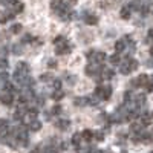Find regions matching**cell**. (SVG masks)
I'll return each instance as SVG.
<instances>
[{"label": "cell", "mask_w": 153, "mask_h": 153, "mask_svg": "<svg viewBox=\"0 0 153 153\" xmlns=\"http://www.w3.org/2000/svg\"><path fill=\"white\" fill-rule=\"evenodd\" d=\"M65 42H68V40H66V38L63 37V35H58V37H55V38H54V43H55V45H60V43H65Z\"/></svg>", "instance_id": "obj_32"}, {"label": "cell", "mask_w": 153, "mask_h": 153, "mask_svg": "<svg viewBox=\"0 0 153 153\" xmlns=\"http://www.w3.org/2000/svg\"><path fill=\"white\" fill-rule=\"evenodd\" d=\"M12 52H14L16 55H20V54L23 52V46H22V45H16L14 48H12Z\"/></svg>", "instance_id": "obj_30"}, {"label": "cell", "mask_w": 153, "mask_h": 153, "mask_svg": "<svg viewBox=\"0 0 153 153\" xmlns=\"http://www.w3.org/2000/svg\"><path fill=\"white\" fill-rule=\"evenodd\" d=\"M101 74H103V75H101V76H103V80H110L112 76L115 75V72L112 69H103V72H101Z\"/></svg>", "instance_id": "obj_20"}, {"label": "cell", "mask_w": 153, "mask_h": 153, "mask_svg": "<svg viewBox=\"0 0 153 153\" xmlns=\"http://www.w3.org/2000/svg\"><path fill=\"white\" fill-rule=\"evenodd\" d=\"M124 98H126V100H124L126 103H129V101H130V92H126V94H124Z\"/></svg>", "instance_id": "obj_43"}, {"label": "cell", "mask_w": 153, "mask_h": 153, "mask_svg": "<svg viewBox=\"0 0 153 153\" xmlns=\"http://www.w3.org/2000/svg\"><path fill=\"white\" fill-rule=\"evenodd\" d=\"M81 136H83L84 141H91L92 136H94V132H91V130H84V132L81 133Z\"/></svg>", "instance_id": "obj_27"}, {"label": "cell", "mask_w": 153, "mask_h": 153, "mask_svg": "<svg viewBox=\"0 0 153 153\" xmlns=\"http://www.w3.org/2000/svg\"><path fill=\"white\" fill-rule=\"evenodd\" d=\"M8 68V61L5 58H0V69H6Z\"/></svg>", "instance_id": "obj_34"}, {"label": "cell", "mask_w": 153, "mask_h": 153, "mask_svg": "<svg viewBox=\"0 0 153 153\" xmlns=\"http://www.w3.org/2000/svg\"><path fill=\"white\" fill-rule=\"evenodd\" d=\"M150 54H152V55H153V48H152V49H150Z\"/></svg>", "instance_id": "obj_49"}, {"label": "cell", "mask_w": 153, "mask_h": 153, "mask_svg": "<svg viewBox=\"0 0 153 153\" xmlns=\"http://www.w3.org/2000/svg\"><path fill=\"white\" fill-rule=\"evenodd\" d=\"M152 118H153V112H152Z\"/></svg>", "instance_id": "obj_50"}, {"label": "cell", "mask_w": 153, "mask_h": 153, "mask_svg": "<svg viewBox=\"0 0 153 153\" xmlns=\"http://www.w3.org/2000/svg\"><path fill=\"white\" fill-rule=\"evenodd\" d=\"M66 5H65V2L63 0H51V8H52L54 11H60V9H63Z\"/></svg>", "instance_id": "obj_4"}, {"label": "cell", "mask_w": 153, "mask_h": 153, "mask_svg": "<svg viewBox=\"0 0 153 153\" xmlns=\"http://www.w3.org/2000/svg\"><path fill=\"white\" fill-rule=\"evenodd\" d=\"M81 139H83L81 133H75V135L72 136V139H71V143H72L74 146H76V147H78V146H80V143H81Z\"/></svg>", "instance_id": "obj_22"}, {"label": "cell", "mask_w": 153, "mask_h": 153, "mask_svg": "<svg viewBox=\"0 0 153 153\" xmlns=\"http://www.w3.org/2000/svg\"><path fill=\"white\" fill-rule=\"evenodd\" d=\"M29 153H38V150L35 149V150H32V152H29Z\"/></svg>", "instance_id": "obj_48"}, {"label": "cell", "mask_w": 153, "mask_h": 153, "mask_svg": "<svg viewBox=\"0 0 153 153\" xmlns=\"http://www.w3.org/2000/svg\"><path fill=\"white\" fill-rule=\"evenodd\" d=\"M94 136H95L97 141H103L104 139V133L103 132H97V133H94Z\"/></svg>", "instance_id": "obj_33"}, {"label": "cell", "mask_w": 153, "mask_h": 153, "mask_svg": "<svg viewBox=\"0 0 153 153\" xmlns=\"http://www.w3.org/2000/svg\"><path fill=\"white\" fill-rule=\"evenodd\" d=\"M130 9H136V11H139V9H141V2H139V0H132V2H130Z\"/></svg>", "instance_id": "obj_26"}, {"label": "cell", "mask_w": 153, "mask_h": 153, "mask_svg": "<svg viewBox=\"0 0 153 153\" xmlns=\"http://www.w3.org/2000/svg\"><path fill=\"white\" fill-rule=\"evenodd\" d=\"M127 61H129V66L132 71H136L138 69V61L136 60H130V58H127Z\"/></svg>", "instance_id": "obj_31"}, {"label": "cell", "mask_w": 153, "mask_h": 153, "mask_svg": "<svg viewBox=\"0 0 153 153\" xmlns=\"http://www.w3.org/2000/svg\"><path fill=\"white\" fill-rule=\"evenodd\" d=\"M48 66H49L51 69H55V68H57L58 65H57V61H55V60H49V63H48Z\"/></svg>", "instance_id": "obj_39"}, {"label": "cell", "mask_w": 153, "mask_h": 153, "mask_svg": "<svg viewBox=\"0 0 153 153\" xmlns=\"http://www.w3.org/2000/svg\"><path fill=\"white\" fill-rule=\"evenodd\" d=\"M8 78H9V75H8L6 72H2V74H0V80H2L3 83H6V81H8Z\"/></svg>", "instance_id": "obj_36"}, {"label": "cell", "mask_w": 153, "mask_h": 153, "mask_svg": "<svg viewBox=\"0 0 153 153\" xmlns=\"http://www.w3.org/2000/svg\"><path fill=\"white\" fill-rule=\"evenodd\" d=\"M97 71H98V68H97L95 63H91V65H87L86 69H84L86 75H97Z\"/></svg>", "instance_id": "obj_9"}, {"label": "cell", "mask_w": 153, "mask_h": 153, "mask_svg": "<svg viewBox=\"0 0 153 153\" xmlns=\"http://www.w3.org/2000/svg\"><path fill=\"white\" fill-rule=\"evenodd\" d=\"M42 129V123L40 121H31L29 123V130L31 132H38Z\"/></svg>", "instance_id": "obj_17"}, {"label": "cell", "mask_w": 153, "mask_h": 153, "mask_svg": "<svg viewBox=\"0 0 153 153\" xmlns=\"http://www.w3.org/2000/svg\"><path fill=\"white\" fill-rule=\"evenodd\" d=\"M12 9H14L16 14H20V12L25 9V5H23L22 2H19V0H16V2L12 3Z\"/></svg>", "instance_id": "obj_15"}, {"label": "cell", "mask_w": 153, "mask_h": 153, "mask_svg": "<svg viewBox=\"0 0 153 153\" xmlns=\"http://www.w3.org/2000/svg\"><path fill=\"white\" fill-rule=\"evenodd\" d=\"M40 80H42L43 83H46V81H51V80H54V76H52V74L46 72V74H43V75L40 76Z\"/></svg>", "instance_id": "obj_28"}, {"label": "cell", "mask_w": 153, "mask_h": 153, "mask_svg": "<svg viewBox=\"0 0 153 153\" xmlns=\"http://www.w3.org/2000/svg\"><path fill=\"white\" fill-rule=\"evenodd\" d=\"M147 35H149V38H153V28H152V29H149Z\"/></svg>", "instance_id": "obj_44"}, {"label": "cell", "mask_w": 153, "mask_h": 153, "mask_svg": "<svg viewBox=\"0 0 153 153\" xmlns=\"http://www.w3.org/2000/svg\"><path fill=\"white\" fill-rule=\"evenodd\" d=\"M14 2H16V0H2V3L6 5V6H9V5L12 6V3H14Z\"/></svg>", "instance_id": "obj_42"}, {"label": "cell", "mask_w": 153, "mask_h": 153, "mask_svg": "<svg viewBox=\"0 0 153 153\" xmlns=\"http://www.w3.org/2000/svg\"><path fill=\"white\" fill-rule=\"evenodd\" d=\"M0 100H2V103L6 104V106H11V104H12V95H11L9 92L3 94L2 97H0Z\"/></svg>", "instance_id": "obj_12"}, {"label": "cell", "mask_w": 153, "mask_h": 153, "mask_svg": "<svg viewBox=\"0 0 153 153\" xmlns=\"http://www.w3.org/2000/svg\"><path fill=\"white\" fill-rule=\"evenodd\" d=\"M120 72L123 75H129L132 72L130 66H129V61H126V63H120Z\"/></svg>", "instance_id": "obj_8"}, {"label": "cell", "mask_w": 153, "mask_h": 153, "mask_svg": "<svg viewBox=\"0 0 153 153\" xmlns=\"http://www.w3.org/2000/svg\"><path fill=\"white\" fill-rule=\"evenodd\" d=\"M101 94H103V86H97L95 87V95L97 97H101Z\"/></svg>", "instance_id": "obj_35"}, {"label": "cell", "mask_w": 153, "mask_h": 153, "mask_svg": "<svg viewBox=\"0 0 153 153\" xmlns=\"http://www.w3.org/2000/svg\"><path fill=\"white\" fill-rule=\"evenodd\" d=\"M54 89L57 91V89H61V81L60 80H54Z\"/></svg>", "instance_id": "obj_41"}, {"label": "cell", "mask_w": 153, "mask_h": 153, "mask_svg": "<svg viewBox=\"0 0 153 153\" xmlns=\"http://www.w3.org/2000/svg\"><path fill=\"white\" fill-rule=\"evenodd\" d=\"M22 29H23V26H22L20 23H16V25H12V26H11V32L12 34H20Z\"/></svg>", "instance_id": "obj_25"}, {"label": "cell", "mask_w": 153, "mask_h": 153, "mask_svg": "<svg viewBox=\"0 0 153 153\" xmlns=\"http://www.w3.org/2000/svg\"><path fill=\"white\" fill-rule=\"evenodd\" d=\"M8 133V121L6 120H0V135Z\"/></svg>", "instance_id": "obj_23"}, {"label": "cell", "mask_w": 153, "mask_h": 153, "mask_svg": "<svg viewBox=\"0 0 153 153\" xmlns=\"http://www.w3.org/2000/svg\"><path fill=\"white\" fill-rule=\"evenodd\" d=\"M68 3H69V5H75L76 0H68Z\"/></svg>", "instance_id": "obj_45"}, {"label": "cell", "mask_w": 153, "mask_h": 153, "mask_svg": "<svg viewBox=\"0 0 153 153\" xmlns=\"http://www.w3.org/2000/svg\"><path fill=\"white\" fill-rule=\"evenodd\" d=\"M112 97V87L110 86H103V94H101V98L103 100H109Z\"/></svg>", "instance_id": "obj_11"}, {"label": "cell", "mask_w": 153, "mask_h": 153, "mask_svg": "<svg viewBox=\"0 0 153 153\" xmlns=\"http://www.w3.org/2000/svg\"><path fill=\"white\" fill-rule=\"evenodd\" d=\"M63 98H65V92H63L61 89H57V91L52 94V100H55V101H60Z\"/></svg>", "instance_id": "obj_21"}, {"label": "cell", "mask_w": 153, "mask_h": 153, "mask_svg": "<svg viewBox=\"0 0 153 153\" xmlns=\"http://www.w3.org/2000/svg\"><path fill=\"white\" fill-rule=\"evenodd\" d=\"M143 124H139V123H132L130 124V130L133 132V133H136V135H139L141 133V130H143Z\"/></svg>", "instance_id": "obj_14"}, {"label": "cell", "mask_w": 153, "mask_h": 153, "mask_svg": "<svg viewBox=\"0 0 153 153\" xmlns=\"http://www.w3.org/2000/svg\"><path fill=\"white\" fill-rule=\"evenodd\" d=\"M31 42H34V38H32V35H25V38H23V43H31Z\"/></svg>", "instance_id": "obj_38"}, {"label": "cell", "mask_w": 153, "mask_h": 153, "mask_svg": "<svg viewBox=\"0 0 153 153\" xmlns=\"http://www.w3.org/2000/svg\"><path fill=\"white\" fill-rule=\"evenodd\" d=\"M135 103H136V106H143V104L146 103V95H143V94H141V95H138Z\"/></svg>", "instance_id": "obj_29"}, {"label": "cell", "mask_w": 153, "mask_h": 153, "mask_svg": "<svg viewBox=\"0 0 153 153\" xmlns=\"http://www.w3.org/2000/svg\"><path fill=\"white\" fill-rule=\"evenodd\" d=\"M45 118L49 120V118H51V113H46V112H45Z\"/></svg>", "instance_id": "obj_46"}, {"label": "cell", "mask_w": 153, "mask_h": 153, "mask_svg": "<svg viewBox=\"0 0 153 153\" xmlns=\"http://www.w3.org/2000/svg\"><path fill=\"white\" fill-rule=\"evenodd\" d=\"M144 87H146V91H147V92H152V91H153V81H149Z\"/></svg>", "instance_id": "obj_40"}, {"label": "cell", "mask_w": 153, "mask_h": 153, "mask_svg": "<svg viewBox=\"0 0 153 153\" xmlns=\"http://www.w3.org/2000/svg\"><path fill=\"white\" fill-rule=\"evenodd\" d=\"M57 127L60 130H68L69 127H71V123L68 121V120H60L58 123H57Z\"/></svg>", "instance_id": "obj_13"}, {"label": "cell", "mask_w": 153, "mask_h": 153, "mask_svg": "<svg viewBox=\"0 0 153 153\" xmlns=\"http://www.w3.org/2000/svg\"><path fill=\"white\" fill-rule=\"evenodd\" d=\"M109 61L112 63V65H115V66H117V65H120V63H121V57H120V54L117 52V54H113V55H110Z\"/></svg>", "instance_id": "obj_24"}, {"label": "cell", "mask_w": 153, "mask_h": 153, "mask_svg": "<svg viewBox=\"0 0 153 153\" xmlns=\"http://www.w3.org/2000/svg\"><path fill=\"white\" fill-rule=\"evenodd\" d=\"M124 49H126V40H118L115 43V51H117L118 54H121Z\"/></svg>", "instance_id": "obj_18"}, {"label": "cell", "mask_w": 153, "mask_h": 153, "mask_svg": "<svg viewBox=\"0 0 153 153\" xmlns=\"http://www.w3.org/2000/svg\"><path fill=\"white\" fill-rule=\"evenodd\" d=\"M57 48H55V54L57 55H63V54H68V52H71V48H69V45H68V42H65V43H60V45H55Z\"/></svg>", "instance_id": "obj_1"}, {"label": "cell", "mask_w": 153, "mask_h": 153, "mask_svg": "<svg viewBox=\"0 0 153 153\" xmlns=\"http://www.w3.org/2000/svg\"><path fill=\"white\" fill-rule=\"evenodd\" d=\"M120 16H121V19H124V20H129L130 16H132V9H130V6H123L121 11H120Z\"/></svg>", "instance_id": "obj_3"}, {"label": "cell", "mask_w": 153, "mask_h": 153, "mask_svg": "<svg viewBox=\"0 0 153 153\" xmlns=\"http://www.w3.org/2000/svg\"><path fill=\"white\" fill-rule=\"evenodd\" d=\"M106 58H107V55L103 52V51H98V52H95V54L92 55V60H94V63H97V65H101V63H104Z\"/></svg>", "instance_id": "obj_2"}, {"label": "cell", "mask_w": 153, "mask_h": 153, "mask_svg": "<svg viewBox=\"0 0 153 153\" xmlns=\"http://www.w3.org/2000/svg\"><path fill=\"white\" fill-rule=\"evenodd\" d=\"M95 153H109V152H106V150H97Z\"/></svg>", "instance_id": "obj_47"}, {"label": "cell", "mask_w": 153, "mask_h": 153, "mask_svg": "<svg viewBox=\"0 0 153 153\" xmlns=\"http://www.w3.org/2000/svg\"><path fill=\"white\" fill-rule=\"evenodd\" d=\"M74 104H75V106H78V107L87 106V104H89V98H86V97H78V98H75V100H74Z\"/></svg>", "instance_id": "obj_6"}, {"label": "cell", "mask_w": 153, "mask_h": 153, "mask_svg": "<svg viewBox=\"0 0 153 153\" xmlns=\"http://www.w3.org/2000/svg\"><path fill=\"white\" fill-rule=\"evenodd\" d=\"M61 113V106H54L52 107V115H58Z\"/></svg>", "instance_id": "obj_37"}, {"label": "cell", "mask_w": 153, "mask_h": 153, "mask_svg": "<svg viewBox=\"0 0 153 153\" xmlns=\"http://www.w3.org/2000/svg\"><path fill=\"white\" fill-rule=\"evenodd\" d=\"M136 81H138V86H143V87H144V86L150 81V78H149L147 74H141V75H139L138 78H136Z\"/></svg>", "instance_id": "obj_10"}, {"label": "cell", "mask_w": 153, "mask_h": 153, "mask_svg": "<svg viewBox=\"0 0 153 153\" xmlns=\"http://www.w3.org/2000/svg\"><path fill=\"white\" fill-rule=\"evenodd\" d=\"M84 22H86L87 25H91V26H95V25L98 23V17L94 16V14H86V16H84Z\"/></svg>", "instance_id": "obj_5"}, {"label": "cell", "mask_w": 153, "mask_h": 153, "mask_svg": "<svg viewBox=\"0 0 153 153\" xmlns=\"http://www.w3.org/2000/svg\"><path fill=\"white\" fill-rule=\"evenodd\" d=\"M17 71L20 74H25V75H28L29 74V66H28V63H25V61H20L19 65H17Z\"/></svg>", "instance_id": "obj_7"}, {"label": "cell", "mask_w": 153, "mask_h": 153, "mask_svg": "<svg viewBox=\"0 0 153 153\" xmlns=\"http://www.w3.org/2000/svg\"><path fill=\"white\" fill-rule=\"evenodd\" d=\"M25 113H26V107H25V104H23V107H19V109L16 110L14 118H16V120H22V118L25 117Z\"/></svg>", "instance_id": "obj_16"}, {"label": "cell", "mask_w": 153, "mask_h": 153, "mask_svg": "<svg viewBox=\"0 0 153 153\" xmlns=\"http://www.w3.org/2000/svg\"><path fill=\"white\" fill-rule=\"evenodd\" d=\"M14 16H16V14H12V12H3V14L0 16V23H6L8 20L14 19Z\"/></svg>", "instance_id": "obj_19"}, {"label": "cell", "mask_w": 153, "mask_h": 153, "mask_svg": "<svg viewBox=\"0 0 153 153\" xmlns=\"http://www.w3.org/2000/svg\"><path fill=\"white\" fill-rule=\"evenodd\" d=\"M150 153H153V152H150Z\"/></svg>", "instance_id": "obj_51"}]
</instances>
